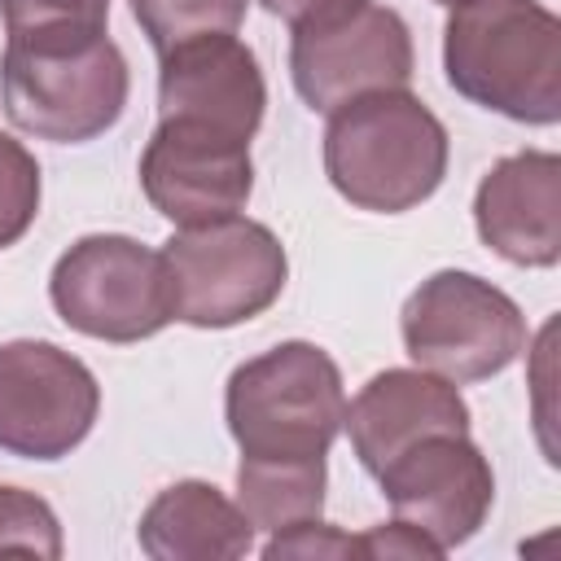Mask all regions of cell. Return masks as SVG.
<instances>
[{
	"label": "cell",
	"instance_id": "obj_1",
	"mask_svg": "<svg viewBox=\"0 0 561 561\" xmlns=\"http://www.w3.org/2000/svg\"><path fill=\"white\" fill-rule=\"evenodd\" d=\"M447 83L513 123L561 118V22L539 0H456L443 26Z\"/></svg>",
	"mask_w": 561,
	"mask_h": 561
},
{
	"label": "cell",
	"instance_id": "obj_2",
	"mask_svg": "<svg viewBox=\"0 0 561 561\" xmlns=\"http://www.w3.org/2000/svg\"><path fill=\"white\" fill-rule=\"evenodd\" d=\"M447 127L408 88L368 92L329 114L324 175L359 210L399 215L434 197L447 175Z\"/></svg>",
	"mask_w": 561,
	"mask_h": 561
},
{
	"label": "cell",
	"instance_id": "obj_3",
	"mask_svg": "<svg viewBox=\"0 0 561 561\" xmlns=\"http://www.w3.org/2000/svg\"><path fill=\"white\" fill-rule=\"evenodd\" d=\"M224 416L250 460L329 456L346 416L342 373L316 342H280L232 368Z\"/></svg>",
	"mask_w": 561,
	"mask_h": 561
},
{
	"label": "cell",
	"instance_id": "obj_4",
	"mask_svg": "<svg viewBox=\"0 0 561 561\" xmlns=\"http://www.w3.org/2000/svg\"><path fill=\"white\" fill-rule=\"evenodd\" d=\"M127 61L110 35L4 44L0 105L9 123L35 140L83 145L110 131L127 105Z\"/></svg>",
	"mask_w": 561,
	"mask_h": 561
},
{
	"label": "cell",
	"instance_id": "obj_5",
	"mask_svg": "<svg viewBox=\"0 0 561 561\" xmlns=\"http://www.w3.org/2000/svg\"><path fill=\"white\" fill-rule=\"evenodd\" d=\"M162 267L171 316L193 329H232L263 316L289 276L276 232L241 215L180 228L162 245Z\"/></svg>",
	"mask_w": 561,
	"mask_h": 561
},
{
	"label": "cell",
	"instance_id": "obj_6",
	"mask_svg": "<svg viewBox=\"0 0 561 561\" xmlns=\"http://www.w3.org/2000/svg\"><path fill=\"white\" fill-rule=\"evenodd\" d=\"M403 351L443 381H486L526 351L517 302L473 272H434L399 316Z\"/></svg>",
	"mask_w": 561,
	"mask_h": 561
},
{
	"label": "cell",
	"instance_id": "obj_7",
	"mask_svg": "<svg viewBox=\"0 0 561 561\" xmlns=\"http://www.w3.org/2000/svg\"><path fill=\"white\" fill-rule=\"evenodd\" d=\"M48 298L75 333L118 346L153 337L175 320L162 250H149L118 232L75 241L53 263Z\"/></svg>",
	"mask_w": 561,
	"mask_h": 561
},
{
	"label": "cell",
	"instance_id": "obj_8",
	"mask_svg": "<svg viewBox=\"0 0 561 561\" xmlns=\"http://www.w3.org/2000/svg\"><path fill=\"white\" fill-rule=\"evenodd\" d=\"M412 66L416 57L408 22L373 0L302 22L289 39V79L320 114H333L368 92L408 88Z\"/></svg>",
	"mask_w": 561,
	"mask_h": 561
},
{
	"label": "cell",
	"instance_id": "obj_9",
	"mask_svg": "<svg viewBox=\"0 0 561 561\" xmlns=\"http://www.w3.org/2000/svg\"><path fill=\"white\" fill-rule=\"evenodd\" d=\"M101 386L83 359L53 342L0 346V451L22 460H61L96 425Z\"/></svg>",
	"mask_w": 561,
	"mask_h": 561
},
{
	"label": "cell",
	"instance_id": "obj_10",
	"mask_svg": "<svg viewBox=\"0 0 561 561\" xmlns=\"http://www.w3.org/2000/svg\"><path fill=\"white\" fill-rule=\"evenodd\" d=\"M140 188L175 228L228 219L250 202L254 188L250 140L206 123L162 118L140 153Z\"/></svg>",
	"mask_w": 561,
	"mask_h": 561
},
{
	"label": "cell",
	"instance_id": "obj_11",
	"mask_svg": "<svg viewBox=\"0 0 561 561\" xmlns=\"http://www.w3.org/2000/svg\"><path fill=\"white\" fill-rule=\"evenodd\" d=\"M377 482L394 517L430 535L443 552L473 539L495 504V473L469 434H430L412 443Z\"/></svg>",
	"mask_w": 561,
	"mask_h": 561
},
{
	"label": "cell",
	"instance_id": "obj_12",
	"mask_svg": "<svg viewBox=\"0 0 561 561\" xmlns=\"http://www.w3.org/2000/svg\"><path fill=\"white\" fill-rule=\"evenodd\" d=\"M267 83L254 48L237 35H197L162 53L158 66V114L188 118L250 140L263 123Z\"/></svg>",
	"mask_w": 561,
	"mask_h": 561
},
{
	"label": "cell",
	"instance_id": "obj_13",
	"mask_svg": "<svg viewBox=\"0 0 561 561\" xmlns=\"http://www.w3.org/2000/svg\"><path fill=\"white\" fill-rule=\"evenodd\" d=\"M478 237L517 267H552L561 259V158L522 149L500 158L473 193Z\"/></svg>",
	"mask_w": 561,
	"mask_h": 561
},
{
	"label": "cell",
	"instance_id": "obj_14",
	"mask_svg": "<svg viewBox=\"0 0 561 561\" xmlns=\"http://www.w3.org/2000/svg\"><path fill=\"white\" fill-rule=\"evenodd\" d=\"M359 465L377 478L399 451L430 434H469V403L456 381L425 368H386L351 399L342 416Z\"/></svg>",
	"mask_w": 561,
	"mask_h": 561
},
{
	"label": "cell",
	"instance_id": "obj_15",
	"mask_svg": "<svg viewBox=\"0 0 561 561\" xmlns=\"http://www.w3.org/2000/svg\"><path fill=\"white\" fill-rule=\"evenodd\" d=\"M136 539L153 561H232L254 548V526L219 486L184 478L153 495Z\"/></svg>",
	"mask_w": 561,
	"mask_h": 561
},
{
	"label": "cell",
	"instance_id": "obj_16",
	"mask_svg": "<svg viewBox=\"0 0 561 561\" xmlns=\"http://www.w3.org/2000/svg\"><path fill=\"white\" fill-rule=\"evenodd\" d=\"M324 456L307 460H250L237 465V508L254 530H289L324 508Z\"/></svg>",
	"mask_w": 561,
	"mask_h": 561
},
{
	"label": "cell",
	"instance_id": "obj_17",
	"mask_svg": "<svg viewBox=\"0 0 561 561\" xmlns=\"http://www.w3.org/2000/svg\"><path fill=\"white\" fill-rule=\"evenodd\" d=\"M245 9L250 0H131V18L158 57L197 35H237Z\"/></svg>",
	"mask_w": 561,
	"mask_h": 561
},
{
	"label": "cell",
	"instance_id": "obj_18",
	"mask_svg": "<svg viewBox=\"0 0 561 561\" xmlns=\"http://www.w3.org/2000/svg\"><path fill=\"white\" fill-rule=\"evenodd\" d=\"M9 44H53L105 35L110 0H0Z\"/></svg>",
	"mask_w": 561,
	"mask_h": 561
},
{
	"label": "cell",
	"instance_id": "obj_19",
	"mask_svg": "<svg viewBox=\"0 0 561 561\" xmlns=\"http://www.w3.org/2000/svg\"><path fill=\"white\" fill-rule=\"evenodd\" d=\"M39 215V162L22 140L0 131V250L26 237Z\"/></svg>",
	"mask_w": 561,
	"mask_h": 561
},
{
	"label": "cell",
	"instance_id": "obj_20",
	"mask_svg": "<svg viewBox=\"0 0 561 561\" xmlns=\"http://www.w3.org/2000/svg\"><path fill=\"white\" fill-rule=\"evenodd\" d=\"M61 522L57 513L22 486H0V552H35L57 561L61 557Z\"/></svg>",
	"mask_w": 561,
	"mask_h": 561
},
{
	"label": "cell",
	"instance_id": "obj_21",
	"mask_svg": "<svg viewBox=\"0 0 561 561\" xmlns=\"http://www.w3.org/2000/svg\"><path fill=\"white\" fill-rule=\"evenodd\" d=\"M263 557H267V561H280V557L342 561V557H364V552H359V535H342L337 526L311 517V522H298V526H289V530H276V535L263 543Z\"/></svg>",
	"mask_w": 561,
	"mask_h": 561
},
{
	"label": "cell",
	"instance_id": "obj_22",
	"mask_svg": "<svg viewBox=\"0 0 561 561\" xmlns=\"http://www.w3.org/2000/svg\"><path fill=\"white\" fill-rule=\"evenodd\" d=\"M359 552H364V561H390V557H430V561H438V557H447L430 535H421L416 526H408L399 517L390 526L364 530L359 535Z\"/></svg>",
	"mask_w": 561,
	"mask_h": 561
},
{
	"label": "cell",
	"instance_id": "obj_23",
	"mask_svg": "<svg viewBox=\"0 0 561 561\" xmlns=\"http://www.w3.org/2000/svg\"><path fill=\"white\" fill-rule=\"evenodd\" d=\"M355 4H364V0H263V9L272 18H285L289 26H302V22H316V18L355 9Z\"/></svg>",
	"mask_w": 561,
	"mask_h": 561
},
{
	"label": "cell",
	"instance_id": "obj_24",
	"mask_svg": "<svg viewBox=\"0 0 561 561\" xmlns=\"http://www.w3.org/2000/svg\"><path fill=\"white\" fill-rule=\"evenodd\" d=\"M438 4H456V0H438Z\"/></svg>",
	"mask_w": 561,
	"mask_h": 561
}]
</instances>
